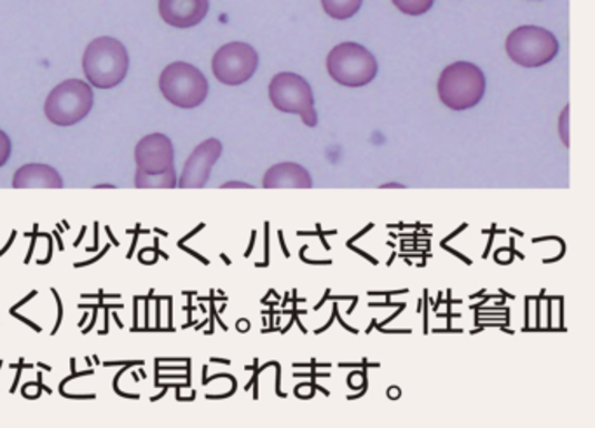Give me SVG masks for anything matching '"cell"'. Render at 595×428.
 Listing matches in <instances>:
<instances>
[{
	"label": "cell",
	"instance_id": "obj_1",
	"mask_svg": "<svg viewBox=\"0 0 595 428\" xmlns=\"http://www.w3.org/2000/svg\"><path fill=\"white\" fill-rule=\"evenodd\" d=\"M128 69V49L114 37H98L86 48L82 70L89 85L95 88H116L125 81Z\"/></svg>",
	"mask_w": 595,
	"mask_h": 428
},
{
	"label": "cell",
	"instance_id": "obj_2",
	"mask_svg": "<svg viewBox=\"0 0 595 428\" xmlns=\"http://www.w3.org/2000/svg\"><path fill=\"white\" fill-rule=\"evenodd\" d=\"M486 94V77L477 65L456 61L439 77V97L451 110H468L479 106Z\"/></svg>",
	"mask_w": 595,
	"mask_h": 428
},
{
	"label": "cell",
	"instance_id": "obj_3",
	"mask_svg": "<svg viewBox=\"0 0 595 428\" xmlns=\"http://www.w3.org/2000/svg\"><path fill=\"white\" fill-rule=\"evenodd\" d=\"M163 97L178 109H196L208 97L209 85L205 74L185 61L169 64L159 77Z\"/></svg>",
	"mask_w": 595,
	"mask_h": 428
},
{
	"label": "cell",
	"instance_id": "obj_4",
	"mask_svg": "<svg viewBox=\"0 0 595 428\" xmlns=\"http://www.w3.org/2000/svg\"><path fill=\"white\" fill-rule=\"evenodd\" d=\"M92 104H95V95H92L91 86L81 79H69L55 86L46 98V118L52 125L67 128L88 118Z\"/></svg>",
	"mask_w": 595,
	"mask_h": 428
},
{
	"label": "cell",
	"instance_id": "obj_5",
	"mask_svg": "<svg viewBox=\"0 0 595 428\" xmlns=\"http://www.w3.org/2000/svg\"><path fill=\"white\" fill-rule=\"evenodd\" d=\"M326 70L338 85L362 88L378 76V61L362 45L342 42L326 57Z\"/></svg>",
	"mask_w": 595,
	"mask_h": 428
},
{
	"label": "cell",
	"instance_id": "obj_6",
	"mask_svg": "<svg viewBox=\"0 0 595 428\" xmlns=\"http://www.w3.org/2000/svg\"><path fill=\"white\" fill-rule=\"evenodd\" d=\"M270 98L274 109L285 114H298L308 128L319 125L314 110V95L310 82L294 72H280L271 79Z\"/></svg>",
	"mask_w": 595,
	"mask_h": 428
},
{
	"label": "cell",
	"instance_id": "obj_7",
	"mask_svg": "<svg viewBox=\"0 0 595 428\" xmlns=\"http://www.w3.org/2000/svg\"><path fill=\"white\" fill-rule=\"evenodd\" d=\"M507 54L520 67L536 69L550 64L559 55V41L548 30L526 25L507 37Z\"/></svg>",
	"mask_w": 595,
	"mask_h": 428
},
{
	"label": "cell",
	"instance_id": "obj_8",
	"mask_svg": "<svg viewBox=\"0 0 595 428\" xmlns=\"http://www.w3.org/2000/svg\"><path fill=\"white\" fill-rule=\"evenodd\" d=\"M259 69V55L246 42H230L222 46L212 60V70L217 81L226 86H240L250 81Z\"/></svg>",
	"mask_w": 595,
	"mask_h": 428
},
{
	"label": "cell",
	"instance_id": "obj_9",
	"mask_svg": "<svg viewBox=\"0 0 595 428\" xmlns=\"http://www.w3.org/2000/svg\"><path fill=\"white\" fill-rule=\"evenodd\" d=\"M137 171L145 175H162L175 171L174 144L166 135L150 134L135 149Z\"/></svg>",
	"mask_w": 595,
	"mask_h": 428
},
{
	"label": "cell",
	"instance_id": "obj_10",
	"mask_svg": "<svg viewBox=\"0 0 595 428\" xmlns=\"http://www.w3.org/2000/svg\"><path fill=\"white\" fill-rule=\"evenodd\" d=\"M222 156V142L208 138L202 142L185 162L177 186L182 189H202L208 184L209 174Z\"/></svg>",
	"mask_w": 595,
	"mask_h": 428
},
{
	"label": "cell",
	"instance_id": "obj_11",
	"mask_svg": "<svg viewBox=\"0 0 595 428\" xmlns=\"http://www.w3.org/2000/svg\"><path fill=\"white\" fill-rule=\"evenodd\" d=\"M208 0H159V17L175 29H193L208 14Z\"/></svg>",
	"mask_w": 595,
	"mask_h": 428
},
{
	"label": "cell",
	"instance_id": "obj_12",
	"mask_svg": "<svg viewBox=\"0 0 595 428\" xmlns=\"http://www.w3.org/2000/svg\"><path fill=\"white\" fill-rule=\"evenodd\" d=\"M262 186L266 189H311L313 178L310 172L298 163H277L264 175Z\"/></svg>",
	"mask_w": 595,
	"mask_h": 428
},
{
	"label": "cell",
	"instance_id": "obj_13",
	"mask_svg": "<svg viewBox=\"0 0 595 428\" xmlns=\"http://www.w3.org/2000/svg\"><path fill=\"white\" fill-rule=\"evenodd\" d=\"M14 189H61L64 181L52 166L30 163L21 166L12 177Z\"/></svg>",
	"mask_w": 595,
	"mask_h": 428
},
{
	"label": "cell",
	"instance_id": "obj_14",
	"mask_svg": "<svg viewBox=\"0 0 595 428\" xmlns=\"http://www.w3.org/2000/svg\"><path fill=\"white\" fill-rule=\"evenodd\" d=\"M135 186L138 189H174L177 187V174L169 171L162 175H145L137 171Z\"/></svg>",
	"mask_w": 595,
	"mask_h": 428
},
{
	"label": "cell",
	"instance_id": "obj_15",
	"mask_svg": "<svg viewBox=\"0 0 595 428\" xmlns=\"http://www.w3.org/2000/svg\"><path fill=\"white\" fill-rule=\"evenodd\" d=\"M363 0H322L323 9L330 18L348 20L362 8Z\"/></svg>",
	"mask_w": 595,
	"mask_h": 428
},
{
	"label": "cell",
	"instance_id": "obj_16",
	"mask_svg": "<svg viewBox=\"0 0 595 428\" xmlns=\"http://www.w3.org/2000/svg\"><path fill=\"white\" fill-rule=\"evenodd\" d=\"M391 2L407 17H421L425 12L430 11L435 0H391Z\"/></svg>",
	"mask_w": 595,
	"mask_h": 428
},
{
	"label": "cell",
	"instance_id": "obj_17",
	"mask_svg": "<svg viewBox=\"0 0 595 428\" xmlns=\"http://www.w3.org/2000/svg\"><path fill=\"white\" fill-rule=\"evenodd\" d=\"M11 138L0 129V168H2V166L9 162V158H11Z\"/></svg>",
	"mask_w": 595,
	"mask_h": 428
},
{
	"label": "cell",
	"instance_id": "obj_18",
	"mask_svg": "<svg viewBox=\"0 0 595 428\" xmlns=\"http://www.w3.org/2000/svg\"><path fill=\"white\" fill-rule=\"evenodd\" d=\"M224 189H226V187H246V189H252V186H250V184H243V183H230V184H224Z\"/></svg>",
	"mask_w": 595,
	"mask_h": 428
},
{
	"label": "cell",
	"instance_id": "obj_19",
	"mask_svg": "<svg viewBox=\"0 0 595 428\" xmlns=\"http://www.w3.org/2000/svg\"><path fill=\"white\" fill-rule=\"evenodd\" d=\"M382 187H402V186H399V184H387V186H382Z\"/></svg>",
	"mask_w": 595,
	"mask_h": 428
}]
</instances>
